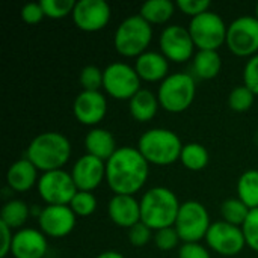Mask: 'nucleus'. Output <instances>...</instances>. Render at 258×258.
I'll return each mask as SVG.
<instances>
[{"label":"nucleus","instance_id":"obj_1","mask_svg":"<svg viewBox=\"0 0 258 258\" xmlns=\"http://www.w3.org/2000/svg\"><path fill=\"white\" fill-rule=\"evenodd\" d=\"M148 178V162L132 147H121L106 162V180L116 195H132L142 189Z\"/></svg>","mask_w":258,"mask_h":258},{"label":"nucleus","instance_id":"obj_2","mask_svg":"<svg viewBox=\"0 0 258 258\" xmlns=\"http://www.w3.org/2000/svg\"><path fill=\"white\" fill-rule=\"evenodd\" d=\"M71 156L70 141L57 132H45L32 139L27 159L42 172L60 169Z\"/></svg>","mask_w":258,"mask_h":258},{"label":"nucleus","instance_id":"obj_3","mask_svg":"<svg viewBox=\"0 0 258 258\" xmlns=\"http://www.w3.org/2000/svg\"><path fill=\"white\" fill-rule=\"evenodd\" d=\"M178 198L168 187H153L141 200V222L151 230H163L175 225L180 212Z\"/></svg>","mask_w":258,"mask_h":258},{"label":"nucleus","instance_id":"obj_4","mask_svg":"<svg viewBox=\"0 0 258 258\" xmlns=\"http://www.w3.org/2000/svg\"><path fill=\"white\" fill-rule=\"evenodd\" d=\"M183 147L181 139L166 128H151L145 132L138 142V150L145 160L160 166L171 165L178 160Z\"/></svg>","mask_w":258,"mask_h":258},{"label":"nucleus","instance_id":"obj_5","mask_svg":"<svg viewBox=\"0 0 258 258\" xmlns=\"http://www.w3.org/2000/svg\"><path fill=\"white\" fill-rule=\"evenodd\" d=\"M153 38L151 24L141 15H132L125 18L116 29L113 36V45L122 56L133 57L145 53Z\"/></svg>","mask_w":258,"mask_h":258},{"label":"nucleus","instance_id":"obj_6","mask_svg":"<svg viewBox=\"0 0 258 258\" xmlns=\"http://www.w3.org/2000/svg\"><path fill=\"white\" fill-rule=\"evenodd\" d=\"M195 92L197 88L194 77L186 73H175L169 74L162 82L157 98L165 110L171 113H180L194 103Z\"/></svg>","mask_w":258,"mask_h":258},{"label":"nucleus","instance_id":"obj_7","mask_svg":"<svg viewBox=\"0 0 258 258\" xmlns=\"http://www.w3.org/2000/svg\"><path fill=\"white\" fill-rule=\"evenodd\" d=\"M228 27L215 12H203L189 23V33L200 50H218L227 41Z\"/></svg>","mask_w":258,"mask_h":258},{"label":"nucleus","instance_id":"obj_8","mask_svg":"<svg viewBox=\"0 0 258 258\" xmlns=\"http://www.w3.org/2000/svg\"><path fill=\"white\" fill-rule=\"evenodd\" d=\"M174 227L183 242L197 243L209 233V212L198 201H186L180 206V212Z\"/></svg>","mask_w":258,"mask_h":258},{"label":"nucleus","instance_id":"obj_9","mask_svg":"<svg viewBox=\"0 0 258 258\" xmlns=\"http://www.w3.org/2000/svg\"><path fill=\"white\" fill-rule=\"evenodd\" d=\"M103 73V88L116 100H132L135 94L141 91V77L136 70L127 63H110Z\"/></svg>","mask_w":258,"mask_h":258},{"label":"nucleus","instance_id":"obj_10","mask_svg":"<svg viewBox=\"0 0 258 258\" xmlns=\"http://www.w3.org/2000/svg\"><path fill=\"white\" fill-rule=\"evenodd\" d=\"M38 192L48 206H70L79 190L71 174L57 169L41 175L38 181Z\"/></svg>","mask_w":258,"mask_h":258},{"label":"nucleus","instance_id":"obj_11","mask_svg":"<svg viewBox=\"0 0 258 258\" xmlns=\"http://www.w3.org/2000/svg\"><path fill=\"white\" fill-rule=\"evenodd\" d=\"M227 45L237 56H254L258 51V18L245 15L236 18L227 32Z\"/></svg>","mask_w":258,"mask_h":258},{"label":"nucleus","instance_id":"obj_12","mask_svg":"<svg viewBox=\"0 0 258 258\" xmlns=\"http://www.w3.org/2000/svg\"><path fill=\"white\" fill-rule=\"evenodd\" d=\"M206 240L213 251L225 257L237 255L246 245L242 228L231 225L225 221L212 224Z\"/></svg>","mask_w":258,"mask_h":258},{"label":"nucleus","instance_id":"obj_13","mask_svg":"<svg viewBox=\"0 0 258 258\" xmlns=\"http://www.w3.org/2000/svg\"><path fill=\"white\" fill-rule=\"evenodd\" d=\"M194 39L189 29L181 26H168L160 35V48L168 60L186 62L194 54Z\"/></svg>","mask_w":258,"mask_h":258},{"label":"nucleus","instance_id":"obj_14","mask_svg":"<svg viewBox=\"0 0 258 258\" xmlns=\"http://www.w3.org/2000/svg\"><path fill=\"white\" fill-rule=\"evenodd\" d=\"M76 26L85 32H97L110 20V6L104 0H79L73 11Z\"/></svg>","mask_w":258,"mask_h":258},{"label":"nucleus","instance_id":"obj_15","mask_svg":"<svg viewBox=\"0 0 258 258\" xmlns=\"http://www.w3.org/2000/svg\"><path fill=\"white\" fill-rule=\"evenodd\" d=\"M39 227L50 237H65L76 227V213L70 206H47L39 213Z\"/></svg>","mask_w":258,"mask_h":258},{"label":"nucleus","instance_id":"obj_16","mask_svg":"<svg viewBox=\"0 0 258 258\" xmlns=\"http://www.w3.org/2000/svg\"><path fill=\"white\" fill-rule=\"evenodd\" d=\"M73 110L79 122L95 125L106 116L107 101L100 91H82L74 100Z\"/></svg>","mask_w":258,"mask_h":258},{"label":"nucleus","instance_id":"obj_17","mask_svg":"<svg viewBox=\"0 0 258 258\" xmlns=\"http://www.w3.org/2000/svg\"><path fill=\"white\" fill-rule=\"evenodd\" d=\"M71 177L76 183L77 190L92 192L106 177V165L103 160L91 154H85L76 162Z\"/></svg>","mask_w":258,"mask_h":258},{"label":"nucleus","instance_id":"obj_18","mask_svg":"<svg viewBox=\"0 0 258 258\" xmlns=\"http://www.w3.org/2000/svg\"><path fill=\"white\" fill-rule=\"evenodd\" d=\"M47 248L44 233L24 228L14 234L11 252L15 258H42L47 254Z\"/></svg>","mask_w":258,"mask_h":258},{"label":"nucleus","instance_id":"obj_19","mask_svg":"<svg viewBox=\"0 0 258 258\" xmlns=\"http://www.w3.org/2000/svg\"><path fill=\"white\" fill-rule=\"evenodd\" d=\"M109 218L119 227L132 228L141 222V203L132 195H115L107 206Z\"/></svg>","mask_w":258,"mask_h":258},{"label":"nucleus","instance_id":"obj_20","mask_svg":"<svg viewBox=\"0 0 258 258\" xmlns=\"http://www.w3.org/2000/svg\"><path fill=\"white\" fill-rule=\"evenodd\" d=\"M135 70L141 79L147 82H157L168 77L169 63L163 54L156 51H145L138 57Z\"/></svg>","mask_w":258,"mask_h":258},{"label":"nucleus","instance_id":"obj_21","mask_svg":"<svg viewBox=\"0 0 258 258\" xmlns=\"http://www.w3.org/2000/svg\"><path fill=\"white\" fill-rule=\"evenodd\" d=\"M85 147L88 150V154L103 162H107L118 150L113 135L104 128H92L85 138Z\"/></svg>","mask_w":258,"mask_h":258},{"label":"nucleus","instance_id":"obj_22","mask_svg":"<svg viewBox=\"0 0 258 258\" xmlns=\"http://www.w3.org/2000/svg\"><path fill=\"white\" fill-rule=\"evenodd\" d=\"M36 166L29 159L17 160L11 165L6 174V181L11 189L17 192H26L36 183Z\"/></svg>","mask_w":258,"mask_h":258},{"label":"nucleus","instance_id":"obj_23","mask_svg":"<svg viewBox=\"0 0 258 258\" xmlns=\"http://www.w3.org/2000/svg\"><path fill=\"white\" fill-rule=\"evenodd\" d=\"M159 98L148 89H141L130 100V113L139 122L151 121L159 107Z\"/></svg>","mask_w":258,"mask_h":258},{"label":"nucleus","instance_id":"obj_24","mask_svg":"<svg viewBox=\"0 0 258 258\" xmlns=\"http://www.w3.org/2000/svg\"><path fill=\"white\" fill-rule=\"evenodd\" d=\"M222 67V60L215 50H200L194 57V71L200 79H215Z\"/></svg>","mask_w":258,"mask_h":258},{"label":"nucleus","instance_id":"obj_25","mask_svg":"<svg viewBox=\"0 0 258 258\" xmlns=\"http://www.w3.org/2000/svg\"><path fill=\"white\" fill-rule=\"evenodd\" d=\"M174 9L175 6L169 0H150L141 6L139 15L150 24H162L174 15Z\"/></svg>","mask_w":258,"mask_h":258},{"label":"nucleus","instance_id":"obj_26","mask_svg":"<svg viewBox=\"0 0 258 258\" xmlns=\"http://www.w3.org/2000/svg\"><path fill=\"white\" fill-rule=\"evenodd\" d=\"M239 200L251 210L258 209V171L251 169L242 174L237 181Z\"/></svg>","mask_w":258,"mask_h":258},{"label":"nucleus","instance_id":"obj_27","mask_svg":"<svg viewBox=\"0 0 258 258\" xmlns=\"http://www.w3.org/2000/svg\"><path fill=\"white\" fill-rule=\"evenodd\" d=\"M29 206L24 201L12 200L6 203L0 210V222L6 224L11 230L20 228L29 218Z\"/></svg>","mask_w":258,"mask_h":258},{"label":"nucleus","instance_id":"obj_28","mask_svg":"<svg viewBox=\"0 0 258 258\" xmlns=\"http://www.w3.org/2000/svg\"><path fill=\"white\" fill-rule=\"evenodd\" d=\"M180 160H181V163L187 169H190V171H201L209 163V151L201 144L190 142V144H186L183 147Z\"/></svg>","mask_w":258,"mask_h":258},{"label":"nucleus","instance_id":"obj_29","mask_svg":"<svg viewBox=\"0 0 258 258\" xmlns=\"http://www.w3.org/2000/svg\"><path fill=\"white\" fill-rule=\"evenodd\" d=\"M222 216H224V221L231 224V225H236V227H240L245 224L251 209L246 207L239 198L237 200H227L224 204H222Z\"/></svg>","mask_w":258,"mask_h":258},{"label":"nucleus","instance_id":"obj_30","mask_svg":"<svg viewBox=\"0 0 258 258\" xmlns=\"http://www.w3.org/2000/svg\"><path fill=\"white\" fill-rule=\"evenodd\" d=\"M254 98H255V94L243 85L231 91L228 97V104L234 112H246L252 107Z\"/></svg>","mask_w":258,"mask_h":258},{"label":"nucleus","instance_id":"obj_31","mask_svg":"<svg viewBox=\"0 0 258 258\" xmlns=\"http://www.w3.org/2000/svg\"><path fill=\"white\" fill-rule=\"evenodd\" d=\"M70 207L76 213V216H89L97 209V198L92 192L79 190L70 203Z\"/></svg>","mask_w":258,"mask_h":258},{"label":"nucleus","instance_id":"obj_32","mask_svg":"<svg viewBox=\"0 0 258 258\" xmlns=\"http://www.w3.org/2000/svg\"><path fill=\"white\" fill-rule=\"evenodd\" d=\"M39 3L42 6L45 17L62 18L74 11V6L77 2H74V0H41Z\"/></svg>","mask_w":258,"mask_h":258},{"label":"nucleus","instance_id":"obj_33","mask_svg":"<svg viewBox=\"0 0 258 258\" xmlns=\"http://www.w3.org/2000/svg\"><path fill=\"white\" fill-rule=\"evenodd\" d=\"M103 79H104V73L98 67L88 65L80 71L79 82L83 91H98L103 86Z\"/></svg>","mask_w":258,"mask_h":258},{"label":"nucleus","instance_id":"obj_34","mask_svg":"<svg viewBox=\"0 0 258 258\" xmlns=\"http://www.w3.org/2000/svg\"><path fill=\"white\" fill-rule=\"evenodd\" d=\"M242 231H243L246 245L258 252V209L249 212L245 224L242 225Z\"/></svg>","mask_w":258,"mask_h":258},{"label":"nucleus","instance_id":"obj_35","mask_svg":"<svg viewBox=\"0 0 258 258\" xmlns=\"http://www.w3.org/2000/svg\"><path fill=\"white\" fill-rule=\"evenodd\" d=\"M180 236L175 230V227H169V228H163V230H159L154 236V242H156V246L162 251H171L174 249L178 242H180Z\"/></svg>","mask_w":258,"mask_h":258},{"label":"nucleus","instance_id":"obj_36","mask_svg":"<svg viewBox=\"0 0 258 258\" xmlns=\"http://www.w3.org/2000/svg\"><path fill=\"white\" fill-rule=\"evenodd\" d=\"M245 86L249 88L255 95H258V54H254L245 65L243 70Z\"/></svg>","mask_w":258,"mask_h":258},{"label":"nucleus","instance_id":"obj_37","mask_svg":"<svg viewBox=\"0 0 258 258\" xmlns=\"http://www.w3.org/2000/svg\"><path fill=\"white\" fill-rule=\"evenodd\" d=\"M128 240L133 246H145L151 240V228L139 222L128 228Z\"/></svg>","mask_w":258,"mask_h":258},{"label":"nucleus","instance_id":"obj_38","mask_svg":"<svg viewBox=\"0 0 258 258\" xmlns=\"http://www.w3.org/2000/svg\"><path fill=\"white\" fill-rule=\"evenodd\" d=\"M210 0H178L177 6L187 15L197 17L203 12H207L210 8Z\"/></svg>","mask_w":258,"mask_h":258},{"label":"nucleus","instance_id":"obj_39","mask_svg":"<svg viewBox=\"0 0 258 258\" xmlns=\"http://www.w3.org/2000/svg\"><path fill=\"white\" fill-rule=\"evenodd\" d=\"M20 15H21V20L24 23H27V24H36L45 17L41 3H35V2H30V3L24 5L21 8Z\"/></svg>","mask_w":258,"mask_h":258},{"label":"nucleus","instance_id":"obj_40","mask_svg":"<svg viewBox=\"0 0 258 258\" xmlns=\"http://www.w3.org/2000/svg\"><path fill=\"white\" fill-rule=\"evenodd\" d=\"M178 258H210V254L200 243H184L178 251Z\"/></svg>","mask_w":258,"mask_h":258},{"label":"nucleus","instance_id":"obj_41","mask_svg":"<svg viewBox=\"0 0 258 258\" xmlns=\"http://www.w3.org/2000/svg\"><path fill=\"white\" fill-rule=\"evenodd\" d=\"M0 234H2V248H0V257L5 258L9 252H11V248H12V239H14V236H12V230L6 225V224H3V222H0Z\"/></svg>","mask_w":258,"mask_h":258},{"label":"nucleus","instance_id":"obj_42","mask_svg":"<svg viewBox=\"0 0 258 258\" xmlns=\"http://www.w3.org/2000/svg\"><path fill=\"white\" fill-rule=\"evenodd\" d=\"M97 258H124V255H121L116 251H106V252H101Z\"/></svg>","mask_w":258,"mask_h":258},{"label":"nucleus","instance_id":"obj_43","mask_svg":"<svg viewBox=\"0 0 258 258\" xmlns=\"http://www.w3.org/2000/svg\"><path fill=\"white\" fill-rule=\"evenodd\" d=\"M255 11H257V18H258V3H257V8H255Z\"/></svg>","mask_w":258,"mask_h":258}]
</instances>
